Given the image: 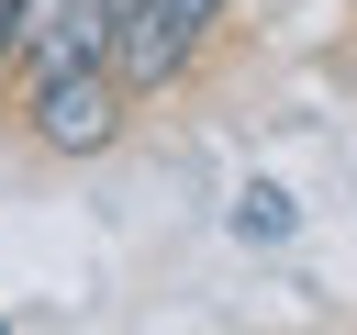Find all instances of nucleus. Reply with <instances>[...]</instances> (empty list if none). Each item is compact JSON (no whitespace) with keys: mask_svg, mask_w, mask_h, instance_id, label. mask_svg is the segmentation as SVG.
I'll return each instance as SVG.
<instances>
[{"mask_svg":"<svg viewBox=\"0 0 357 335\" xmlns=\"http://www.w3.org/2000/svg\"><path fill=\"white\" fill-rule=\"evenodd\" d=\"M167 11H178V22H190V34H201V45H212V34H223V11H234V0H167Z\"/></svg>","mask_w":357,"mask_h":335,"instance_id":"39448f33","label":"nucleus"},{"mask_svg":"<svg viewBox=\"0 0 357 335\" xmlns=\"http://www.w3.org/2000/svg\"><path fill=\"white\" fill-rule=\"evenodd\" d=\"M234 223H245L257 246H279V234H290V190H245V212H234Z\"/></svg>","mask_w":357,"mask_h":335,"instance_id":"20e7f679","label":"nucleus"},{"mask_svg":"<svg viewBox=\"0 0 357 335\" xmlns=\"http://www.w3.org/2000/svg\"><path fill=\"white\" fill-rule=\"evenodd\" d=\"M123 123H134V89L89 56V67H45V78H22V145L33 156H56V168H78V156H112L123 145Z\"/></svg>","mask_w":357,"mask_h":335,"instance_id":"f257e3e1","label":"nucleus"},{"mask_svg":"<svg viewBox=\"0 0 357 335\" xmlns=\"http://www.w3.org/2000/svg\"><path fill=\"white\" fill-rule=\"evenodd\" d=\"M100 45H112V0H22V56H11V78L89 67Z\"/></svg>","mask_w":357,"mask_h":335,"instance_id":"7ed1b4c3","label":"nucleus"},{"mask_svg":"<svg viewBox=\"0 0 357 335\" xmlns=\"http://www.w3.org/2000/svg\"><path fill=\"white\" fill-rule=\"evenodd\" d=\"M112 11H123V0H112Z\"/></svg>","mask_w":357,"mask_h":335,"instance_id":"0eeeda50","label":"nucleus"},{"mask_svg":"<svg viewBox=\"0 0 357 335\" xmlns=\"http://www.w3.org/2000/svg\"><path fill=\"white\" fill-rule=\"evenodd\" d=\"M100 67H112L134 100H156V89H178V78L201 67V34H190L167 0H123V11H112V45H100Z\"/></svg>","mask_w":357,"mask_h":335,"instance_id":"f03ea898","label":"nucleus"},{"mask_svg":"<svg viewBox=\"0 0 357 335\" xmlns=\"http://www.w3.org/2000/svg\"><path fill=\"white\" fill-rule=\"evenodd\" d=\"M22 56V0H0V67Z\"/></svg>","mask_w":357,"mask_h":335,"instance_id":"423d86ee","label":"nucleus"}]
</instances>
